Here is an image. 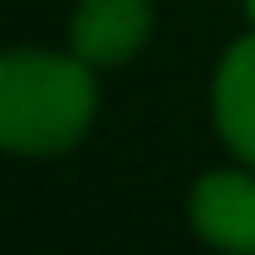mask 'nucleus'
Segmentation results:
<instances>
[{
    "label": "nucleus",
    "instance_id": "1",
    "mask_svg": "<svg viewBox=\"0 0 255 255\" xmlns=\"http://www.w3.org/2000/svg\"><path fill=\"white\" fill-rule=\"evenodd\" d=\"M90 60L15 50L0 65V140L15 155H55L75 145L95 110Z\"/></svg>",
    "mask_w": 255,
    "mask_h": 255
},
{
    "label": "nucleus",
    "instance_id": "4",
    "mask_svg": "<svg viewBox=\"0 0 255 255\" xmlns=\"http://www.w3.org/2000/svg\"><path fill=\"white\" fill-rule=\"evenodd\" d=\"M215 120L225 145L255 165V35L230 45L215 75Z\"/></svg>",
    "mask_w": 255,
    "mask_h": 255
},
{
    "label": "nucleus",
    "instance_id": "3",
    "mask_svg": "<svg viewBox=\"0 0 255 255\" xmlns=\"http://www.w3.org/2000/svg\"><path fill=\"white\" fill-rule=\"evenodd\" d=\"M190 220L210 245L255 250V180L240 170H215L190 195Z\"/></svg>",
    "mask_w": 255,
    "mask_h": 255
},
{
    "label": "nucleus",
    "instance_id": "2",
    "mask_svg": "<svg viewBox=\"0 0 255 255\" xmlns=\"http://www.w3.org/2000/svg\"><path fill=\"white\" fill-rule=\"evenodd\" d=\"M150 35V0H80L70 45L90 65H120Z\"/></svg>",
    "mask_w": 255,
    "mask_h": 255
},
{
    "label": "nucleus",
    "instance_id": "5",
    "mask_svg": "<svg viewBox=\"0 0 255 255\" xmlns=\"http://www.w3.org/2000/svg\"><path fill=\"white\" fill-rule=\"evenodd\" d=\"M250 15H255V0H250Z\"/></svg>",
    "mask_w": 255,
    "mask_h": 255
}]
</instances>
